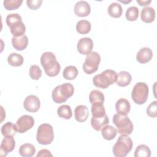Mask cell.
I'll return each mask as SVG.
<instances>
[{"label":"cell","mask_w":157,"mask_h":157,"mask_svg":"<svg viewBox=\"0 0 157 157\" xmlns=\"http://www.w3.org/2000/svg\"><path fill=\"white\" fill-rule=\"evenodd\" d=\"M40 63L48 76L55 77L59 73L61 66L53 53L50 52L43 53L40 57Z\"/></svg>","instance_id":"obj_1"},{"label":"cell","mask_w":157,"mask_h":157,"mask_svg":"<svg viewBox=\"0 0 157 157\" xmlns=\"http://www.w3.org/2000/svg\"><path fill=\"white\" fill-rule=\"evenodd\" d=\"M132 140L128 135L121 134L113 146V154L116 157H124L132 150Z\"/></svg>","instance_id":"obj_2"},{"label":"cell","mask_w":157,"mask_h":157,"mask_svg":"<svg viewBox=\"0 0 157 157\" xmlns=\"http://www.w3.org/2000/svg\"><path fill=\"white\" fill-rule=\"evenodd\" d=\"M74 92V86L70 83H65L58 85L52 91V99L57 104L64 102L69 98L73 95Z\"/></svg>","instance_id":"obj_3"},{"label":"cell","mask_w":157,"mask_h":157,"mask_svg":"<svg viewBox=\"0 0 157 157\" xmlns=\"http://www.w3.org/2000/svg\"><path fill=\"white\" fill-rule=\"evenodd\" d=\"M117 74L111 69H106L99 74L96 75L93 78L94 85L98 88L105 89L117 81Z\"/></svg>","instance_id":"obj_4"},{"label":"cell","mask_w":157,"mask_h":157,"mask_svg":"<svg viewBox=\"0 0 157 157\" xmlns=\"http://www.w3.org/2000/svg\"><path fill=\"white\" fill-rule=\"evenodd\" d=\"M113 123L121 134L129 135L133 131V124L127 115L115 113L113 117Z\"/></svg>","instance_id":"obj_5"},{"label":"cell","mask_w":157,"mask_h":157,"mask_svg":"<svg viewBox=\"0 0 157 157\" xmlns=\"http://www.w3.org/2000/svg\"><path fill=\"white\" fill-rule=\"evenodd\" d=\"M54 139L53 127L48 123L41 124L37 128L36 140L41 145L50 144Z\"/></svg>","instance_id":"obj_6"},{"label":"cell","mask_w":157,"mask_h":157,"mask_svg":"<svg viewBox=\"0 0 157 157\" xmlns=\"http://www.w3.org/2000/svg\"><path fill=\"white\" fill-rule=\"evenodd\" d=\"M148 86L144 82H138L133 87L131 98L133 101L139 105L144 104L148 96Z\"/></svg>","instance_id":"obj_7"},{"label":"cell","mask_w":157,"mask_h":157,"mask_svg":"<svg viewBox=\"0 0 157 157\" xmlns=\"http://www.w3.org/2000/svg\"><path fill=\"white\" fill-rule=\"evenodd\" d=\"M101 56L96 52H92L87 55L83 64V70L87 74H91L98 69Z\"/></svg>","instance_id":"obj_8"},{"label":"cell","mask_w":157,"mask_h":157,"mask_svg":"<svg viewBox=\"0 0 157 157\" xmlns=\"http://www.w3.org/2000/svg\"><path fill=\"white\" fill-rule=\"evenodd\" d=\"M34 124V119L32 116L24 115L21 116L15 123L17 131L19 133H24L31 129Z\"/></svg>","instance_id":"obj_9"},{"label":"cell","mask_w":157,"mask_h":157,"mask_svg":"<svg viewBox=\"0 0 157 157\" xmlns=\"http://www.w3.org/2000/svg\"><path fill=\"white\" fill-rule=\"evenodd\" d=\"M23 107L29 112H36L40 107V100L35 95H29L23 102Z\"/></svg>","instance_id":"obj_10"},{"label":"cell","mask_w":157,"mask_h":157,"mask_svg":"<svg viewBox=\"0 0 157 157\" xmlns=\"http://www.w3.org/2000/svg\"><path fill=\"white\" fill-rule=\"evenodd\" d=\"M93 48V42L90 37H82L77 42V50L82 55H88L91 52Z\"/></svg>","instance_id":"obj_11"},{"label":"cell","mask_w":157,"mask_h":157,"mask_svg":"<svg viewBox=\"0 0 157 157\" xmlns=\"http://www.w3.org/2000/svg\"><path fill=\"white\" fill-rule=\"evenodd\" d=\"M90 6L85 1H79L75 4L74 12L78 17H86L90 14Z\"/></svg>","instance_id":"obj_12"},{"label":"cell","mask_w":157,"mask_h":157,"mask_svg":"<svg viewBox=\"0 0 157 157\" xmlns=\"http://www.w3.org/2000/svg\"><path fill=\"white\" fill-rule=\"evenodd\" d=\"M15 147V141L13 137H4L1 144V155L4 153L6 156L9 152L13 150Z\"/></svg>","instance_id":"obj_13"},{"label":"cell","mask_w":157,"mask_h":157,"mask_svg":"<svg viewBox=\"0 0 157 157\" xmlns=\"http://www.w3.org/2000/svg\"><path fill=\"white\" fill-rule=\"evenodd\" d=\"M152 50L148 47H143L140 48L136 55L137 61L141 64L149 62L152 59Z\"/></svg>","instance_id":"obj_14"},{"label":"cell","mask_w":157,"mask_h":157,"mask_svg":"<svg viewBox=\"0 0 157 157\" xmlns=\"http://www.w3.org/2000/svg\"><path fill=\"white\" fill-rule=\"evenodd\" d=\"M109 121V118L106 114L101 117H92L91 119V125L94 129L99 131L101 130L104 126L108 124Z\"/></svg>","instance_id":"obj_15"},{"label":"cell","mask_w":157,"mask_h":157,"mask_svg":"<svg viewBox=\"0 0 157 157\" xmlns=\"http://www.w3.org/2000/svg\"><path fill=\"white\" fill-rule=\"evenodd\" d=\"M74 116L77 121H85L89 116L88 108L84 105H77L74 110Z\"/></svg>","instance_id":"obj_16"},{"label":"cell","mask_w":157,"mask_h":157,"mask_svg":"<svg viewBox=\"0 0 157 157\" xmlns=\"http://www.w3.org/2000/svg\"><path fill=\"white\" fill-rule=\"evenodd\" d=\"M12 44L15 49L21 51L25 49L28 44V38L26 35L20 37H13L12 38Z\"/></svg>","instance_id":"obj_17"},{"label":"cell","mask_w":157,"mask_h":157,"mask_svg":"<svg viewBox=\"0 0 157 157\" xmlns=\"http://www.w3.org/2000/svg\"><path fill=\"white\" fill-rule=\"evenodd\" d=\"M140 18L145 23H151L155 18V9L150 6H146L144 7L140 13Z\"/></svg>","instance_id":"obj_18"},{"label":"cell","mask_w":157,"mask_h":157,"mask_svg":"<svg viewBox=\"0 0 157 157\" xmlns=\"http://www.w3.org/2000/svg\"><path fill=\"white\" fill-rule=\"evenodd\" d=\"M115 109L118 113L126 115L131 109L130 103L126 99H119L115 104Z\"/></svg>","instance_id":"obj_19"},{"label":"cell","mask_w":157,"mask_h":157,"mask_svg":"<svg viewBox=\"0 0 157 157\" xmlns=\"http://www.w3.org/2000/svg\"><path fill=\"white\" fill-rule=\"evenodd\" d=\"M89 101L91 105H103L104 95L99 90H93L89 94Z\"/></svg>","instance_id":"obj_20"},{"label":"cell","mask_w":157,"mask_h":157,"mask_svg":"<svg viewBox=\"0 0 157 157\" xmlns=\"http://www.w3.org/2000/svg\"><path fill=\"white\" fill-rule=\"evenodd\" d=\"M132 80V77L131 74L125 71H120L117 74V84L119 86L124 87L128 85Z\"/></svg>","instance_id":"obj_21"},{"label":"cell","mask_w":157,"mask_h":157,"mask_svg":"<svg viewBox=\"0 0 157 157\" xmlns=\"http://www.w3.org/2000/svg\"><path fill=\"white\" fill-rule=\"evenodd\" d=\"M9 28L10 33L13 37H20L25 35L24 34L26 31V27L22 21L16 22L11 25Z\"/></svg>","instance_id":"obj_22"},{"label":"cell","mask_w":157,"mask_h":157,"mask_svg":"<svg viewBox=\"0 0 157 157\" xmlns=\"http://www.w3.org/2000/svg\"><path fill=\"white\" fill-rule=\"evenodd\" d=\"M19 154L23 157H31L33 156L35 152L36 148L34 146L29 143H26L22 144L19 148Z\"/></svg>","instance_id":"obj_23"},{"label":"cell","mask_w":157,"mask_h":157,"mask_svg":"<svg viewBox=\"0 0 157 157\" xmlns=\"http://www.w3.org/2000/svg\"><path fill=\"white\" fill-rule=\"evenodd\" d=\"M1 131L4 137H13L17 132L15 124L10 121L4 123L1 127Z\"/></svg>","instance_id":"obj_24"},{"label":"cell","mask_w":157,"mask_h":157,"mask_svg":"<svg viewBox=\"0 0 157 157\" xmlns=\"http://www.w3.org/2000/svg\"><path fill=\"white\" fill-rule=\"evenodd\" d=\"M107 12L110 17L113 18H119L122 15L123 9L121 4L119 3L112 2L109 6Z\"/></svg>","instance_id":"obj_25"},{"label":"cell","mask_w":157,"mask_h":157,"mask_svg":"<svg viewBox=\"0 0 157 157\" xmlns=\"http://www.w3.org/2000/svg\"><path fill=\"white\" fill-rule=\"evenodd\" d=\"M117 134V129L110 125H105L101 129V134L104 139L107 140L113 139Z\"/></svg>","instance_id":"obj_26"},{"label":"cell","mask_w":157,"mask_h":157,"mask_svg":"<svg viewBox=\"0 0 157 157\" xmlns=\"http://www.w3.org/2000/svg\"><path fill=\"white\" fill-rule=\"evenodd\" d=\"M24 61V58L22 55L17 53H12L7 57V62L8 63L12 66L18 67L23 64Z\"/></svg>","instance_id":"obj_27"},{"label":"cell","mask_w":157,"mask_h":157,"mask_svg":"<svg viewBox=\"0 0 157 157\" xmlns=\"http://www.w3.org/2000/svg\"><path fill=\"white\" fill-rule=\"evenodd\" d=\"M76 30L81 34H88L91 30V24L87 20H81L77 23Z\"/></svg>","instance_id":"obj_28"},{"label":"cell","mask_w":157,"mask_h":157,"mask_svg":"<svg viewBox=\"0 0 157 157\" xmlns=\"http://www.w3.org/2000/svg\"><path fill=\"white\" fill-rule=\"evenodd\" d=\"M78 75V70L74 66H68L63 71V75L66 80H74Z\"/></svg>","instance_id":"obj_29"},{"label":"cell","mask_w":157,"mask_h":157,"mask_svg":"<svg viewBox=\"0 0 157 157\" xmlns=\"http://www.w3.org/2000/svg\"><path fill=\"white\" fill-rule=\"evenodd\" d=\"M58 115L63 118L68 120L72 117V113L71 108L69 105L64 104L59 106L57 109Z\"/></svg>","instance_id":"obj_30"},{"label":"cell","mask_w":157,"mask_h":157,"mask_svg":"<svg viewBox=\"0 0 157 157\" xmlns=\"http://www.w3.org/2000/svg\"><path fill=\"white\" fill-rule=\"evenodd\" d=\"M150 149L147 145L144 144L138 145L134 151L135 157H150Z\"/></svg>","instance_id":"obj_31"},{"label":"cell","mask_w":157,"mask_h":157,"mask_svg":"<svg viewBox=\"0 0 157 157\" xmlns=\"http://www.w3.org/2000/svg\"><path fill=\"white\" fill-rule=\"evenodd\" d=\"M139 16V9L136 6H131L127 9L125 17L130 21H136Z\"/></svg>","instance_id":"obj_32"},{"label":"cell","mask_w":157,"mask_h":157,"mask_svg":"<svg viewBox=\"0 0 157 157\" xmlns=\"http://www.w3.org/2000/svg\"><path fill=\"white\" fill-rule=\"evenodd\" d=\"M22 2V0H4L3 4L6 10H13L20 7Z\"/></svg>","instance_id":"obj_33"},{"label":"cell","mask_w":157,"mask_h":157,"mask_svg":"<svg viewBox=\"0 0 157 157\" xmlns=\"http://www.w3.org/2000/svg\"><path fill=\"white\" fill-rule=\"evenodd\" d=\"M29 74L32 79L37 80L42 75V71L39 66L35 64L31 65L29 68Z\"/></svg>","instance_id":"obj_34"},{"label":"cell","mask_w":157,"mask_h":157,"mask_svg":"<svg viewBox=\"0 0 157 157\" xmlns=\"http://www.w3.org/2000/svg\"><path fill=\"white\" fill-rule=\"evenodd\" d=\"M91 112L92 117H101L105 115V109L103 105H92Z\"/></svg>","instance_id":"obj_35"},{"label":"cell","mask_w":157,"mask_h":157,"mask_svg":"<svg viewBox=\"0 0 157 157\" xmlns=\"http://www.w3.org/2000/svg\"><path fill=\"white\" fill-rule=\"evenodd\" d=\"M22 21L21 16L18 13H10L9 14L6 18V21L9 27H10L13 24L18 21Z\"/></svg>","instance_id":"obj_36"},{"label":"cell","mask_w":157,"mask_h":157,"mask_svg":"<svg viewBox=\"0 0 157 157\" xmlns=\"http://www.w3.org/2000/svg\"><path fill=\"white\" fill-rule=\"evenodd\" d=\"M147 114L152 118L157 117V101H154L151 102L146 109Z\"/></svg>","instance_id":"obj_37"},{"label":"cell","mask_w":157,"mask_h":157,"mask_svg":"<svg viewBox=\"0 0 157 157\" xmlns=\"http://www.w3.org/2000/svg\"><path fill=\"white\" fill-rule=\"evenodd\" d=\"M42 3V0H27L26 4L28 7L32 10L39 9Z\"/></svg>","instance_id":"obj_38"},{"label":"cell","mask_w":157,"mask_h":157,"mask_svg":"<svg viewBox=\"0 0 157 157\" xmlns=\"http://www.w3.org/2000/svg\"><path fill=\"white\" fill-rule=\"evenodd\" d=\"M37 157L39 156H53V155L50 153V151L47 149H42L39 151V153L36 155Z\"/></svg>","instance_id":"obj_39"},{"label":"cell","mask_w":157,"mask_h":157,"mask_svg":"<svg viewBox=\"0 0 157 157\" xmlns=\"http://www.w3.org/2000/svg\"><path fill=\"white\" fill-rule=\"evenodd\" d=\"M137 2L141 6H147L148 5L150 2H151V1L149 0V1H143V0H137Z\"/></svg>","instance_id":"obj_40"}]
</instances>
